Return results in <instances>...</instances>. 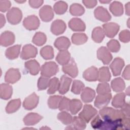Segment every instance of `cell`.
Masks as SVG:
<instances>
[{
    "mask_svg": "<svg viewBox=\"0 0 130 130\" xmlns=\"http://www.w3.org/2000/svg\"><path fill=\"white\" fill-rule=\"evenodd\" d=\"M94 14L96 19L103 22H107L111 18V15L107 9L101 6L97 7L94 10Z\"/></svg>",
    "mask_w": 130,
    "mask_h": 130,
    "instance_id": "obj_15",
    "label": "cell"
},
{
    "mask_svg": "<svg viewBox=\"0 0 130 130\" xmlns=\"http://www.w3.org/2000/svg\"><path fill=\"white\" fill-rule=\"evenodd\" d=\"M97 114L96 110L90 105H85L79 117L86 122H88Z\"/></svg>",
    "mask_w": 130,
    "mask_h": 130,
    "instance_id": "obj_4",
    "label": "cell"
},
{
    "mask_svg": "<svg viewBox=\"0 0 130 130\" xmlns=\"http://www.w3.org/2000/svg\"><path fill=\"white\" fill-rule=\"evenodd\" d=\"M111 12L115 16H120L122 15L123 12V8L122 4L119 2L114 1L109 7Z\"/></svg>",
    "mask_w": 130,
    "mask_h": 130,
    "instance_id": "obj_30",
    "label": "cell"
},
{
    "mask_svg": "<svg viewBox=\"0 0 130 130\" xmlns=\"http://www.w3.org/2000/svg\"><path fill=\"white\" fill-rule=\"evenodd\" d=\"M97 58L104 64H109L112 59V55L109 50L105 47H101L97 51Z\"/></svg>",
    "mask_w": 130,
    "mask_h": 130,
    "instance_id": "obj_8",
    "label": "cell"
},
{
    "mask_svg": "<svg viewBox=\"0 0 130 130\" xmlns=\"http://www.w3.org/2000/svg\"><path fill=\"white\" fill-rule=\"evenodd\" d=\"M49 77L42 76L39 78L38 81V88L39 90L46 89L49 86L50 82Z\"/></svg>",
    "mask_w": 130,
    "mask_h": 130,
    "instance_id": "obj_46",
    "label": "cell"
},
{
    "mask_svg": "<svg viewBox=\"0 0 130 130\" xmlns=\"http://www.w3.org/2000/svg\"><path fill=\"white\" fill-rule=\"evenodd\" d=\"M96 92L99 94H104L111 92V88L108 83L107 82H102L98 85Z\"/></svg>",
    "mask_w": 130,
    "mask_h": 130,
    "instance_id": "obj_45",
    "label": "cell"
},
{
    "mask_svg": "<svg viewBox=\"0 0 130 130\" xmlns=\"http://www.w3.org/2000/svg\"><path fill=\"white\" fill-rule=\"evenodd\" d=\"M99 71L95 67L92 66L86 69L83 74L84 79L88 81H95L98 79Z\"/></svg>",
    "mask_w": 130,
    "mask_h": 130,
    "instance_id": "obj_19",
    "label": "cell"
},
{
    "mask_svg": "<svg viewBox=\"0 0 130 130\" xmlns=\"http://www.w3.org/2000/svg\"><path fill=\"white\" fill-rule=\"evenodd\" d=\"M43 117L36 113H30L27 114L23 118L24 123L26 125H33L38 123Z\"/></svg>",
    "mask_w": 130,
    "mask_h": 130,
    "instance_id": "obj_22",
    "label": "cell"
},
{
    "mask_svg": "<svg viewBox=\"0 0 130 130\" xmlns=\"http://www.w3.org/2000/svg\"><path fill=\"white\" fill-rule=\"evenodd\" d=\"M125 94L123 92L116 94L112 99V105L116 108H121L125 104Z\"/></svg>",
    "mask_w": 130,
    "mask_h": 130,
    "instance_id": "obj_32",
    "label": "cell"
},
{
    "mask_svg": "<svg viewBox=\"0 0 130 130\" xmlns=\"http://www.w3.org/2000/svg\"><path fill=\"white\" fill-rule=\"evenodd\" d=\"M124 66V61L120 57L115 58L111 63L110 67L114 76H119Z\"/></svg>",
    "mask_w": 130,
    "mask_h": 130,
    "instance_id": "obj_14",
    "label": "cell"
},
{
    "mask_svg": "<svg viewBox=\"0 0 130 130\" xmlns=\"http://www.w3.org/2000/svg\"><path fill=\"white\" fill-rule=\"evenodd\" d=\"M15 35L10 31H5L0 37V44L2 46L7 47L13 44L15 42Z\"/></svg>",
    "mask_w": 130,
    "mask_h": 130,
    "instance_id": "obj_16",
    "label": "cell"
},
{
    "mask_svg": "<svg viewBox=\"0 0 130 130\" xmlns=\"http://www.w3.org/2000/svg\"><path fill=\"white\" fill-rule=\"evenodd\" d=\"M82 107V103L78 99H72L71 100L70 111L71 113L75 115L77 114L81 109Z\"/></svg>",
    "mask_w": 130,
    "mask_h": 130,
    "instance_id": "obj_41",
    "label": "cell"
},
{
    "mask_svg": "<svg viewBox=\"0 0 130 130\" xmlns=\"http://www.w3.org/2000/svg\"><path fill=\"white\" fill-rule=\"evenodd\" d=\"M124 115L126 117H129V104L127 103H125L120 110Z\"/></svg>",
    "mask_w": 130,
    "mask_h": 130,
    "instance_id": "obj_52",
    "label": "cell"
},
{
    "mask_svg": "<svg viewBox=\"0 0 130 130\" xmlns=\"http://www.w3.org/2000/svg\"><path fill=\"white\" fill-rule=\"evenodd\" d=\"M21 78L20 72L17 69H10L6 73L5 80L7 83L13 84L18 81Z\"/></svg>",
    "mask_w": 130,
    "mask_h": 130,
    "instance_id": "obj_11",
    "label": "cell"
},
{
    "mask_svg": "<svg viewBox=\"0 0 130 130\" xmlns=\"http://www.w3.org/2000/svg\"><path fill=\"white\" fill-rule=\"evenodd\" d=\"M39 15L43 21L49 22L51 21L54 16L53 9L50 6L45 5L39 11Z\"/></svg>",
    "mask_w": 130,
    "mask_h": 130,
    "instance_id": "obj_12",
    "label": "cell"
},
{
    "mask_svg": "<svg viewBox=\"0 0 130 130\" xmlns=\"http://www.w3.org/2000/svg\"><path fill=\"white\" fill-rule=\"evenodd\" d=\"M57 118L62 123L66 125L71 124L73 119V117L72 115L66 111H62L59 113L57 115Z\"/></svg>",
    "mask_w": 130,
    "mask_h": 130,
    "instance_id": "obj_36",
    "label": "cell"
},
{
    "mask_svg": "<svg viewBox=\"0 0 130 130\" xmlns=\"http://www.w3.org/2000/svg\"><path fill=\"white\" fill-rule=\"evenodd\" d=\"M86 127V122L82 120L79 116H75L73 117L72 122L66 129H84Z\"/></svg>",
    "mask_w": 130,
    "mask_h": 130,
    "instance_id": "obj_23",
    "label": "cell"
},
{
    "mask_svg": "<svg viewBox=\"0 0 130 130\" xmlns=\"http://www.w3.org/2000/svg\"><path fill=\"white\" fill-rule=\"evenodd\" d=\"M70 103L71 100L68 99L66 97H62V99L60 101L59 105V109L60 111H68L70 110Z\"/></svg>",
    "mask_w": 130,
    "mask_h": 130,
    "instance_id": "obj_48",
    "label": "cell"
},
{
    "mask_svg": "<svg viewBox=\"0 0 130 130\" xmlns=\"http://www.w3.org/2000/svg\"><path fill=\"white\" fill-rule=\"evenodd\" d=\"M62 96L60 95H53L49 97L48 100V105L50 108L55 109L59 107Z\"/></svg>",
    "mask_w": 130,
    "mask_h": 130,
    "instance_id": "obj_43",
    "label": "cell"
},
{
    "mask_svg": "<svg viewBox=\"0 0 130 130\" xmlns=\"http://www.w3.org/2000/svg\"><path fill=\"white\" fill-rule=\"evenodd\" d=\"M105 33L104 30L101 27H95L92 31L91 37L92 40L96 43H101L105 37Z\"/></svg>",
    "mask_w": 130,
    "mask_h": 130,
    "instance_id": "obj_33",
    "label": "cell"
},
{
    "mask_svg": "<svg viewBox=\"0 0 130 130\" xmlns=\"http://www.w3.org/2000/svg\"><path fill=\"white\" fill-rule=\"evenodd\" d=\"M59 71L58 65L53 61L46 62L41 68V74L42 76L50 77L55 75Z\"/></svg>",
    "mask_w": 130,
    "mask_h": 130,
    "instance_id": "obj_2",
    "label": "cell"
},
{
    "mask_svg": "<svg viewBox=\"0 0 130 130\" xmlns=\"http://www.w3.org/2000/svg\"><path fill=\"white\" fill-rule=\"evenodd\" d=\"M28 2L29 4V5L31 7L34 8H38L43 4L44 1L42 0H39V1L30 0V1H29Z\"/></svg>",
    "mask_w": 130,
    "mask_h": 130,
    "instance_id": "obj_53",
    "label": "cell"
},
{
    "mask_svg": "<svg viewBox=\"0 0 130 130\" xmlns=\"http://www.w3.org/2000/svg\"><path fill=\"white\" fill-rule=\"evenodd\" d=\"M6 20L4 15L1 14V28H2L5 24Z\"/></svg>",
    "mask_w": 130,
    "mask_h": 130,
    "instance_id": "obj_56",
    "label": "cell"
},
{
    "mask_svg": "<svg viewBox=\"0 0 130 130\" xmlns=\"http://www.w3.org/2000/svg\"><path fill=\"white\" fill-rule=\"evenodd\" d=\"M84 88V83L80 80H75L73 81L71 91L75 94H80Z\"/></svg>",
    "mask_w": 130,
    "mask_h": 130,
    "instance_id": "obj_44",
    "label": "cell"
},
{
    "mask_svg": "<svg viewBox=\"0 0 130 130\" xmlns=\"http://www.w3.org/2000/svg\"><path fill=\"white\" fill-rule=\"evenodd\" d=\"M71 82V78L68 77L66 75L62 76L60 78V81H59V86L58 90L59 93L61 94L66 93L69 90Z\"/></svg>",
    "mask_w": 130,
    "mask_h": 130,
    "instance_id": "obj_20",
    "label": "cell"
},
{
    "mask_svg": "<svg viewBox=\"0 0 130 130\" xmlns=\"http://www.w3.org/2000/svg\"><path fill=\"white\" fill-rule=\"evenodd\" d=\"M71 39L73 43L79 45L86 42L88 38L86 35L84 33H75L72 35Z\"/></svg>",
    "mask_w": 130,
    "mask_h": 130,
    "instance_id": "obj_35",
    "label": "cell"
},
{
    "mask_svg": "<svg viewBox=\"0 0 130 130\" xmlns=\"http://www.w3.org/2000/svg\"><path fill=\"white\" fill-rule=\"evenodd\" d=\"M83 4L87 8H92L95 7L97 4L96 1H82Z\"/></svg>",
    "mask_w": 130,
    "mask_h": 130,
    "instance_id": "obj_54",
    "label": "cell"
},
{
    "mask_svg": "<svg viewBox=\"0 0 130 130\" xmlns=\"http://www.w3.org/2000/svg\"><path fill=\"white\" fill-rule=\"evenodd\" d=\"M11 2L9 1L1 0L0 1V11L5 12L8 11L11 7Z\"/></svg>",
    "mask_w": 130,
    "mask_h": 130,
    "instance_id": "obj_51",
    "label": "cell"
},
{
    "mask_svg": "<svg viewBox=\"0 0 130 130\" xmlns=\"http://www.w3.org/2000/svg\"><path fill=\"white\" fill-rule=\"evenodd\" d=\"M103 123L102 120L99 115H96L91 121V125L94 129H100Z\"/></svg>",
    "mask_w": 130,
    "mask_h": 130,
    "instance_id": "obj_50",
    "label": "cell"
},
{
    "mask_svg": "<svg viewBox=\"0 0 130 130\" xmlns=\"http://www.w3.org/2000/svg\"><path fill=\"white\" fill-rule=\"evenodd\" d=\"M69 26L75 31H84L86 29L84 22L78 18H73L69 22Z\"/></svg>",
    "mask_w": 130,
    "mask_h": 130,
    "instance_id": "obj_18",
    "label": "cell"
},
{
    "mask_svg": "<svg viewBox=\"0 0 130 130\" xmlns=\"http://www.w3.org/2000/svg\"><path fill=\"white\" fill-rule=\"evenodd\" d=\"M71 54L67 50L60 51L58 53L56 60L57 62L61 65H65L67 64L70 60Z\"/></svg>",
    "mask_w": 130,
    "mask_h": 130,
    "instance_id": "obj_29",
    "label": "cell"
},
{
    "mask_svg": "<svg viewBox=\"0 0 130 130\" xmlns=\"http://www.w3.org/2000/svg\"><path fill=\"white\" fill-rule=\"evenodd\" d=\"M24 66L27 70L32 75H37L41 69L40 64L35 59L26 61Z\"/></svg>",
    "mask_w": 130,
    "mask_h": 130,
    "instance_id": "obj_21",
    "label": "cell"
},
{
    "mask_svg": "<svg viewBox=\"0 0 130 130\" xmlns=\"http://www.w3.org/2000/svg\"><path fill=\"white\" fill-rule=\"evenodd\" d=\"M100 3H104V4H108V3H109L111 1H100Z\"/></svg>",
    "mask_w": 130,
    "mask_h": 130,
    "instance_id": "obj_58",
    "label": "cell"
},
{
    "mask_svg": "<svg viewBox=\"0 0 130 130\" xmlns=\"http://www.w3.org/2000/svg\"><path fill=\"white\" fill-rule=\"evenodd\" d=\"M119 40L123 43H128L129 41V31L127 29L122 30L119 35Z\"/></svg>",
    "mask_w": 130,
    "mask_h": 130,
    "instance_id": "obj_49",
    "label": "cell"
},
{
    "mask_svg": "<svg viewBox=\"0 0 130 130\" xmlns=\"http://www.w3.org/2000/svg\"><path fill=\"white\" fill-rule=\"evenodd\" d=\"M66 29V25L63 21L57 19L54 21L51 25V31L55 35L62 34Z\"/></svg>",
    "mask_w": 130,
    "mask_h": 130,
    "instance_id": "obj_17",
    "label": "cell"
},
{
    "mask_svg": "<svg viewBox=\"0 0 130 130\" xmlns=\"http://www.w3.org/2000/svg\"><path fill=\"white\" fill-rule=\"evenodd\" d=\"M21 45H16L8 48L5 52L6 56L10 59L17 58L20 53Z\"/></svg>",
    "mask_w": 130,
    "mask_h": 130,
    "instance_id": "obj_27",
    "label": "cell"
},
{
    "mask_svg": "<svg viewBox=\"0 0 130 130\" xmlns=\"http://www.w3.org/2000/svg\"><path fill=\"white\" fill-rule=\"evenodd\" d=\"M22 17L21 11L18 8L13 7L7 13V18L8 22L13 25L19 23Z\"/></svg>",
    "mask_w": 130,
    "mask_h": 130,
    "instance_id": "obj_3",
    "label": "cell"
},
{
    "mask_svg": "<svg viewBox=\"0 0 130 130\" xmlns=\"http://www.w3.org/2000/svg\"><path fill=\"white\" fill-rule=\"evenodd\" d=\"M105 35L108 38H113L115 36L119 30V25L114 22L107 23L103 25Z\"/></svg>",
    "mask_w": 130,
    "mask_h": 130,
    "instance_id": "obj_7",
    "label": "cell"
},
{
    "mask_svg": "<svg viewBox=\"0 0 130 130\" xmlns=\"http://www.w3.org/2000/svg\"><path fill=\"white\" fill-rule=\"evenodd\" d=\"M38 53L37 49L31 44H26L23 47L20 57L22 59L26 60L35 57Z\"/></svg>",
    "mask_w": 130,
    "mask_h": 130,
    "instance_id": "obj_5",
    "label": "cell"
},
{
    "mask_svg": "<svg viewBox=\"0 0 130 130\" xmlns=\"http://www.w3.org/2000/svg\"><path fill=\"white\" fill-rule=\"evenodd\" d=\"M16 2H17V3H24V2H25V1H15Z\"/></svg>",
    "mask_w": 130,
    "mask_h": 130,
    "instance_id": "obj_59",
    "label": "cell"
},
{
    "mask_svg": "<svg viewBox=\"0 0 130 130\" xmlns=\"http://www.w3.org/2000/svg\"><path fill=\"white\" fill-rule=\"evenodd\" d=\"M95 95V91L89 87H85L82 91L81 98L84 103H89L92 101Z\"/></svg>",
    "mask_w": 130,
    "mask_h": 130,
    "instance_id": "obj_26",
    "label": "cell"
},
{
    "mask_svg": "<svg viewBox=\"0 0 130 130\" xmlns=\"http://www.w3.org/2000/svg\"><path fill=\"white\" fill-rule=\"evenodd\" d=\"M70 13L74 16H81L85 12L83 7L79 4L75 3L72 4L70 8Z\"/></svg>",
    "mask_w": 130,
    "mask_h": 130,
    "instance_id": "obj_39",
    "label": "cell"
},
{
    "mask_svg": "<svg viewBox=\"0 0 130 130\" xmlns=\"http://www.w3.org/2000/svg\"><path fill=\"white\" fill-rule=\"evenodd\" d=\"M112 99V94L110 93L98 94L94 101V106L98 108H103L106 107Z\"/></svg>",
    "mask_w": 130,
    "mask_h": 130,
    "instance_id": "obj_13",
    "label": "cell"
},
{
    "mask_svg": "<svg viewBox=\"0 0 130 130\" xmlns=\"http://www.w3.org/2000/svg\"><path fill=\"white\" fill-rule=\"evenodd\" d=\"M99 113L104 120L115 121L122 120L126 117L120 110L114 109L111 107H105L102 108Z\"/></svg>",
    "mask_w": 130,
    "mask_h": 130,
    "instance_id": "obj_1",
    "label": "cell"
},
{
    "mask_svg": "<svg viewBox=\"0 0 130 130\" xmlns=\"http://www.w3.org/2000/svg\"><path fill=\"white\" fill-rule=\"evenodd\" d=\"M55 47L60 51L67 50L70 46L71 43L69 39L66 37H60L56 39L54 42Z\"/></svg>",
    "mask_w": 130,
    "mask_h": 130,
    "instance_id": "obj_24",
    "label": "cell"
},
{
    "mask_svg": "<svg viewBox=\"0 0 130 130\" xmlns=\"http://www.w3.org/2000/svg\"><path fill=\"white\" fill-rule=\"evenodd\" d=\"M53 9L56 14L59 15L63 14L68 9V5L63 1H58L55 3Z\"/></svg>",
    "mask_w": 130,
    "mask_h": 130,
    "instance_id": "obj_42",
    "label": "cell"
},
{
    "mask_svg": "<svg viewBox=\"0 0 130 130\" xmlns=\"http://www.w3.org/2000/svg\"><path fill=\"white\" fill-rule=\"evenodd\" d=\"M107 45L108 49L112 52H117L120 48V45L119 42L115 39L110 40Z\"/></svg>",
    "mask_w": 130,
    "mask_h": 130,
    "instance_id": "obj_47",
    "label": "cell"
},
{
    "mask_svg": "<svg viewBox=\"0 0 130 130\" xmlns=\"http://www.w3.org/2000/svg\"><path fill=\"white\" fill-rule=\"evenodd\" d=\"M62 71L72 78H75L78 75V68L74 59L72 58L67 64L63 66Z\"/></svg>",
    "mask_w": 130,
    "mask_h": 130,
    "instance_id": "obj_9",
    "label": "cell"
},
{
    "mask_svg": "<svg viewBox=\"0 0 130 130\" xmlns=\"http://www.w3.org/2000/svg\"><path fill=\"white\" fill-rule=\"evenodd\" d=\"M59 86V81L58 78L54 77L50 80L48 86V89L47 90L48 94H52L54 93L57 90H58Z\"/></svg>",
    "mask_w": 130,
    "mask_h": 130,
    "instance_id": "obj_40",
    "label": "cell"
},
{
    "mask_svg": "<svg viewBox=\"0 0 130 130\" xmlns=\"http://www.w3.org/2000/svg\"><path fill=\"white\" fill-rule=\"evenodd\" d=\"M40 54L46 60L51 59L54 57L53 49L50 46H46L41 49Z\"/></svg>",
    "mask_w": 130,
    "mask_h": 130,
    "instance_id": "obj_37",
    "label": "cell"
},
{
    "mask_svg": "<svg viewBox=\"0 0 130 130\" xmlns=\"http://www.w3.org/2000/svg\"><path fill=\"white\" fill-rule=\"evenodd\" d=\"M129 65L128 64L125 68L123 73H122V77L126 80H129L130 79V75H129Z\"/></svg>",
    "mask_w": 130,
    "mask_h": 130,
    "instance_id": "obj_55",
    "label": "cell"
},
{
    "mask_svg": "<svg viewBox=\"0 0 130 130\" xmlns=\"http://www.w3.org/2000/svg\"><path fill=\"white\" fill-rule=\"evenodd\" d=\"M39 100V96L35 93H32L24 100L23 106L26 110H31L37 107Z\"/></svg>",
    "mask_w": 130,
    "mask_h": 130,
    "instance_id": "obj_10",
    "label": "cell"
},
{
    "mask_svg": "<svg viewBox=\"0 0 130 130\" xmlns=\"http://www.w3.org/2000/svg\"><path fill=\"white\" fill-rule=\"evenodd\" d=\"M13 93L12 87L6 83L1 84L0 86V96L4 100L9 99Z\"/></svg>",
    "mask_w": 130,
    "mask_h": 130,
    "instance_id": "obj_25",
    "label": "cell"
},
{
    "mask_svg": "<svg viewBox=\"0 0 130 130\" xmlns=\"http://www.w3.org/2000/svg\"><path fill=\"white\" fill-rule=\"evenodd\" d=\"M21 106L20 99H14L10 101L6 107V111L7 113L10 114L17 111Z\"/></svg>",
    "mask_w": 130,
    "mask_h": 130,
    "instance_id": "obj_31",
    "label": "cell"
},
{
    "mask_svg": "<svg viewBox=\"0 0 130 130\" xmlns=\"http://www.w3.org/2000/svg\"><path fill=\"white\" fill-rule=\"evenodd\" d=\"M111 79V74L107 67H103L99 69L98 80L101 82H107Z\"/></svg>",
    "mask_w": 130,
    "mask_h": 130,
    "instance_id": "obj_28",
    "label": "cell"
},
{
    "mask_svg": "<svg viewBox=\"0 0 130 130\" xmlns=\"http://www.w3.org/2000/svg\"><path fill=\"white\" fill-rule=\"evenodd\" d=\"M47 40L46 35L42 32H37L32 38V42L35 45L40 46L44 45Z\"/></svg>",
    "mask_w": 130,
    "mask_h": 130,
    "instance_id": "obj_38",
    "label": "cell"
},
{
    "mask_svg": "<svg viewBox=\"0 0 130 130\" xmlns=\"http://www.w3.org/2000/svg\"><path fill=\"white\" fill-rule=\"evenodd\" d=\"M111 87L115 92H121L125 88V83L123 80L120 77L115 78L111 81Z\"/></svg>",
    "mask_w": 130,
    "mask_h": 130,
    "instance_id": "obj_34",
    "label": "cell"
},
{
    "mask_svg": "<svg viewBox=\"0 0 130 130\" xmlns=\"http://www.w3.org/2000/svg\"><path fill=\"white\" fill-rule=\"evenodd\" d=\"M24 27L29 30L37 29L40 25V20L35 15H30L26 17L23 21Z\"/></svg>",
    "mask_w": 130,
    "mask_h": 130,
    "instance_id": "obj_6",
    "label": "cell"
},
{
    "mask_svg": "<svg viewBox=\"0 0 130 130\" xmlns=\"http://www.w3.org/2000/svg\"><path fill=\"white\" fill-rule=\"evenodd\" d=\"M129 5H130V3L128 2L125 6V13H126V15H127L128 16L129 15Z\"/></svg>",
    "mask_w": 130,
    "mask_h": 130,
    "instance_id": "obj_57",
    "label": "cell"
}]
</instances>
